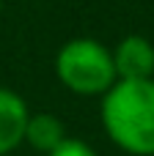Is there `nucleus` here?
Masks as SVG:
<instances>
[{"label":"nucleus","mask_w":154,"mask_h":156,"mask_svg":"<svg viewBox=\"0 0 154 156\" xmlns=\"http://www.w3.org/2000/svg\"><path fill=\"white\" fill-rule=\"evenodd\" d=\"M102 129L130 156H154V77L116 80L102 96Z\"/></svg>","instance_id":"nucleus-1"},{"label":"nucleus","mask_w":154,"mask_h":156,"mask_svg":"<svg viewBox=\"0 0 154 156\" xmlns=\"http://www.w3.org/2000/svg\"><path fill=\"white\" fill-rule=\"evenodd\" d=\"M58 82L77 96H105L116 85L113 52L96 38H69L55 55Z\"/></svg>","instance_id":"nucleus-2"},{"label":"nucleus","mask_w":154,"mask_h":156,"mask_svg":"<svg viewBox=\"0 0 154 156\" xmlns=\"http://www.w3.org/2000/svg\"><path fill=\"white\" fill-rule=\"evenodd\" d=\"M113 66L118 80H152L154 77V44L141 36H124L113 49Z\"/></svg>","instance_id":"nucleus-3"},{"label":"nucleus","mask_w":154,"mask_h":156,"mask_svg":"<svg viewBox=\"0 0 154 156\" xmlns=\"http://www.w3.org/2000/svg\"><path fill=\"white\" fill-rule=\"evenodd\" d=\"M30 110L25 104V99L0 85V156L17 151L25 143V126H28Z\"/></svg>","instance_id":"nucleus-4"},{"label":"nucleus","mask_w":154,"mask_h":156,"mask_svg":"<svg viewBox=\"0 0 154 156\" xmlns=\"http://www.w3.org/2000/svg\"><path fill=\"white\" fill-rule=\"evenodd\" d=\"M63 140H66V126H63V121L58 115H52V112H30L28 126H25V143L33 151L47 156Z\"/></svg>","instance_id":"nucleus-5"},{"label":"nucleus","mask_w":154,"mask_h":156,"mask_svg":"<svg viewBox=\"0 0 154 156\" xmlns=\"http://www.w3.org/2000/svg\"><path fill=\"white\" fill-rule=\"evenodd\" d=\"M47 156H96V151L88 145V143H83V140H74V137H66L55 151H50Z\"/></svg>","instance_id":"nucleus-6"},{"label":"nucleus","mask_w":154,"mask_h":156,"mask_svg":"<svg viewBox=\"0 0 154 156\" xmlns=\"http://www.w3.org/2000/svg\"><path fill=\"white\" fill-rule=\"evenodd\" d=\"M0 14H3V0H0Z\"/></svg>","instance_id":"nucleus-7"}]
</instances>
